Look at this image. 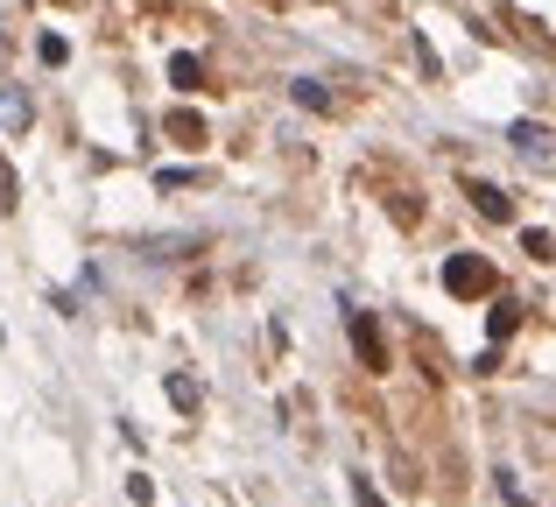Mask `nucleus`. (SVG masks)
I'll list each match as a JSON object with an SVG mask.
<instances>
[{"mask_svg": "<svg viewBox=\"0 0 556 507\" xmlns=\"http://www.w3.org/2000/svg\"><path fill=\"white\" fill-rule=\"evenodd\" d=\"M444 289H451V296H486V289H493V268L479 254H451L444 261Z\"/></svg>", "mask_w": 556, "mask_h": 507, "instance_id": "nucleus-1", "label": "nucleus"}, {"mask_svg": "<svg viewBox=\"0 0 556 507\" xmlns=\"http://www.w3.org/2000/svg\"><path fill=\"white\" fill-rule=\"evenodd\" d=\"M472 205H479V219H493V226H507V219H515V205H507V191H501V183H472Z\"/></svg>", "mask_w": 556, "mask_h": 507, "instance_id": "nucleus-2", "label": "nucleus"}, {"mask_svg": "<svg viewBox=\"0 0 556 507\" xmlns=\"http://www.w3.org/2000/svg\"><path fill=\"white\" fill-rule=\"evenodd\" d=\"M353 339H359V353H367V367H374V373L388 367V353H380V331H374V317H353Z\"/></svg>", "mask_w": 556, "mask_h": 507, "instance_id": "nucleus-3", "label": "nucleus"}, {"mask_svg": "<svg viewBox=\"0 0 556 507\" xmlns=\"http://www.w3.org/2000/svg\"><path fill=\"white\" fill-rule=\"evenodd\" d=\"M289 99H296V106H311V113H331V92L317 78H296V85H289Z\"/></svg>", "mask_w": 556, "mask_h": 507, "instance_id": "nucleus-4", "label": "nucleus"}, {"mask_svg": "<svg viewBox=\"0 0 556 507\" xmlns=\"http://www.w3.org/2000/svg\"><path fill=\"white\" fill-rule=\"evenodd\" d=\"M507 141H515L521 155H549V135H543V127H535V121H521V127H515V135H507Z\"/></svg>", "mask_w": 556, "mask_h": 507, "instance_id": "nucleus-5", "label": "nucleus"}, {"mask_svg": "<svg viewBox=\"0 0 556 507\" xmlns=\"http://www.w3.org/2000/svg\"><path fill=\"white\" fill-rule=\"evenodd\" d=\"M14 198H22V183H14V169H8V155H0V219L14 212Z\"/></svg>", "mask_w": 556, "mask_h": 507, "instance_id": "nucleus-6", "label": "nucleus"}, {"mask_svg": "<svg viewBox=\"0 0 556 507\" xmlns=\"http://www.w3.org/2000/svg\"><path fill=\"white\" fill-rule=\"evenodd\" d=\"M169 402H177V409H198V381H184V373H169Z\"/></svg>", "mask_w": 556, "mask_h": 507, "instance_id": "nucleus-7", "label": "nucleus"}, {"mask_svg": "<svg viewBox=\"0 0 556 507\" xmlns=\"http://www.w3.org/2000/svg\"><path fill=\"white\" fill-rule=\"evenodd\" d=\"M169 78H177V85H184V92H190V85H198V78H204V71H198V56H177V64H169Z\"/></svg>", "mask_w": 556, "mask_h": 507, "instance_id": "nucleus-8", "label": "nucleus"}, {"mask_svg": "<svg viewBox=\"0 0 556 507\" xmlns=\"http://www.w3.org/2000/svg\"><path fill=\"white\" fill-rule=\"evenodd\" d=\"M169 135H177V141H198V135H204L198 113H177V121H169Z\"/></svg>", "mask_w": 556, "mask_h": 507, "instance_id": "nucleus-9", "label": "nucleus"}, {"mask_svg": "<svg viewBox=\"0 0 556 507\" xmlns=\"http://www.w3.org/2000/svg\"><path fill=\"white\" fill-rule=\"evenodd\" d=\"M0 64H8V36H0Z\"/></svg>", "mask_w": 556, "mask_h": 507, "instance_id": "nucleus-10", "label": "nucleus"}]
</instances>
